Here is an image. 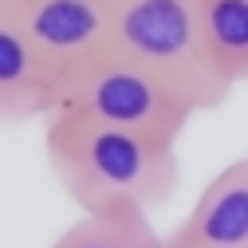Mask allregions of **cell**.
I'll list each match as a JSON object with an SVG mask.
<instances>
[{
  "mask_svg": "<svg viewBox=\"0 0 248 248\" xmlns=\"http://www.w3.org/2000/svg\"><path fill=\"white\" fill-rule=\"evenodd\" d=\"M44 158L79 213L162 209L177 189V146L122 126L51 110L44 130Z\"/></svg>",
  "mask_w": 248,
  "mask_h": 248,
  "instance_id": "cell-1",
  "label": "cell"
},
{
  "mask_svg": "<svg viewBox=\"0 0 248 248\" xmlns=\"http://www.w3.org/2000/svg\"><path fill=\"white\" fill-rule=\"evenodd\" d=\"M107 47L158 75L197 114L217 110L232 91L205 47L197 0H110Z\"/></svg>",
  "mask_w": 248,
  "mask_h": 248,
  "instance_id": "cell-2",
  "label": "cell"
},
{
  "mask_svg": "<svg viewBox=\"0 0 248 248\" xmlns=\"http://www.w3.org/2000/svg\"><path fill=\"white\" fill-rule=\"evenodd\" d=\"M55 110H71L83 118L107 122V126H122L158 142H173L185 134L189 118L197 114L177 91H170L158 75L138 67L134 59L103 47L79 63L63 83H59Z\"/></svg>",
  "mask_w": 248,
  "mask_h": 248,
  "instance_id": "cell-3",
  "label": "cell"
},
{
  "mask_svg": "<svg viewBox=\"0 0 248 248\" xmlns=\"http://www.w3.org/2000/svg\"><path fill=\"white\" fill-rule=\"evenodd\" d=\"M0 8L63 83L110 36V0H0Z\"/></svg>",
  "mask_w": 248,
  "mask_h": 248,
  "instance_id": "cell-4",
  "label": "cell"
},
{
  "mask_svg": "<svg viewBox=\"0 0 248 248\" xmlns=\"http://www.w3.org/2000/svg\"><path fill=\"white\" fill-rule=\"evenodd\" d=\"M162 248H248V154L217 173Z\"/></svg>",
  "mask_w": 248,
  "mask_h": 248,
  "instance_id": "cell-5",
  "label": "cell"
},
{
  "mask_svg": "<svg viewBox=\"0 0 248 248\" xmlns=\"http://www.w3.org/2000/svg\"><path fill=\"white\" fill-rule=\"evenodd\" d=\"M59 99V75L40 59L28 36L0 8V122L47 118Z\"/></svg>",
  "mask_w": 248,
  "mask_h": 248,
  "instance_id": "cell-6",
  "label": "cell"
},
{
  "mask_svg": "<svg viewBox=\"0 0 248 248\" xmlns=\"http://www.w3.org/2000/svg\"><path fill=\"white\" fill-rule=\"evenodd\" d=\"M201 36L229 87L248 83V0H197Z\"/></svg>",
  "mask_w": 248,
  "mask_h": 248,
  "instance_id": "cell-7",
  "label": "cell"
},
{
  "mask_svg": "<svg viewBox=\"0 0 248 248\" xmlns=\"http://www.w3.org/2000/svg\"><path fill=\"white\" fill-rule=\"evenodd\" d=\"M47 248H162V232L150 213L118 209V213H79Z\"/></svg>",
  "mask_w": 248,
  "mask_h": 248,
  "instance_id": "cell-8",
  "label": "cell"
}]
</instances>
